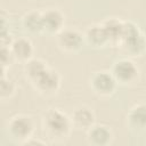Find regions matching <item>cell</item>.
<instances>
[{"instance_id":"cell-6","label":"cell","mask_w":146,"mask_h":146,"mask_svg":"<svg viewBox=\"0 0 146 146\" xmlns=\"http://www.w3.org/2000/svg\"><path fill=\"white\" fill-rule=\"evenodd\" d=\"M90 89L100 97H108L114 94L117 82L111 71H97L89 78Z\"/></svg>"},{"instance_id":"cell-17","label":"cell","mask_w":146,"mask_h":146,"mask_svg":"<svg viewBox=\"0 0 146 146\" xmlns=\"http://www.w3.org/2000/svg\"><path fill=\"white\" fill-rule=\"evenodd\" d=\"M17 90V86L15 83V81L7 76V74H1V79H0V99L2 102H6L8 99H10Z\"/></svg>"},{"instance_id":"cell-18","label":"cell","mask_w":146,"mask_h":146,"mask_svg":"<svg viewBox=\"0 0 146 146\" xmlns=\"http://www.w3.org/2000/svg\"><path fill=\"white\" fill-rule=\"evenodd\" d=\"M13 60H15L10 47L9 46H1L0 49V63H1V74H6L7 68L11 65Z\"/></svg>"},{"instance_id":"cell-1","label":"cell","mask_w":146,"mask_h":146,"mask_svg":"<svg viewBox=\"0 0 146 146\" xmlns=\"http://www.w3.org/2000/svg\"><path fill=\"white\" fill-rule=\"evenodd\" d=\"M42 131L52 141L67 139L73 129L71 117L59 108H48L41 117Z\"/></svg>"},{"instance_id":"cell-2","label":"cell","mask_w":146,"mask_h":146,"mask_svg":"<svg viewBox=\"0 0 146 146\" xmlns=\"http://www.w3.org/2000/svg\"><path fill=\"white\" fill-rule=\"evenodd\" d=\"M122 50L131 57H139L146 49V40L139 27L129 21H124L122 38L119 43Z\"/></svg>"},{"instance_id":"cell-15","label":"cell","mask_w":146,"mask_h":146,"mask_svg":"<svg viewBox=\"0 0 146 146\" xmlns=\"http://www.w3.org/2000/svg\"><path fill=\"white\" fill-rule=\"evenodd\" d=\"M123 24L124 21H121L116 17H110L102 22V25L107 33L110 43H114V44L120 43L123 32Z\"/></svg>"},{"instance_id":"cell-14","label":"cell","mask_w":146,"mask_h":146,"mask_svg":"<svg viewBox=\"0 0 146 146\" xmlns=\"http://www.w3.org/2000/svg\"><path fill=\"white\" fill-rule=\"evenodd\" d=\"M128 124L136 130L146 129V104L139 103L133 105L127 115Z\"/></svg>"},{"instance_id":"cell-5","label":"cell","mask_w":146,"mask_h":146,"mask_svg":"<svg viewBox=\"0 0 146 146\" xmlns=\"http://www.w3.org/2000/svg\"><path fill=\"white\" fill-rule=\"evenodd\" d=\"M60 75L59 73L50 67H47L40 75H38L31 84L33 88L43 96H51L55 95L60 88Z\"/></svg>"},{"instance_id":"cell-8","label":"cell","mask_w":146,"mask_h":146,"mask_svg":"<svg viewBox=\"0 0 146 146\" xmlns=\"http://www.w3.org/2000/svg\"><path fill=\"white\" fill-rule=\"evenodd\" d=\"M43 32L50 34H58L65 24L64 14L57 8H48L42 11Z\"/></svg>"},{"instance_id":"cell-10","label":"cell","mask_w":146,"mask_h":146,"mask_svg":"<svg viewBox=\"0 0 146 146\" xmlns=\"http://www.w3.org/2000/svg\"><path fill=\"white\" fill-rule=\"evenodd\" d=\"M10 50H11V54L15 60L21 62L23 64L27 62L29 59H31L34 54V48H33L31 40L24 36L14 38L10 44Z\"/></svg>"},{"instance_id":"cell-16","label":"cell","mask_w":146,"mask_h":146,"mask_svg":"<svg viewBox=\"0 0 146 146\" xmlns=\"http://www.w3.org/2000/svg\"><path fill=\"white\" fill-rule=\"evenodd\" d=\"M47 67H48V65H47V63L44 60H42L41 58L32 57L31 59H29L27 62L24 63V65H23V72H24L25 78L30 82H32Z\"/></svg>"},{"instance_id":"cell-3","label":"cell","mask_w":146,"mask_h":146,"mask_svg":"<svg viewBox=\"0 0 146 146\" xmlns=\"http://www.w3.org/2000/svg\"><path fill=\"white\" fill-rule=\"evenodd\" d=\"M34 130V121L27 114H16L11 116L7 122V131L9 136L22 144L33 137Z\"/></svg>"},{"instance_id":"cell-11","label":"cell","mask_w":146,"mask_h":146,"mask_svg":"<svg viewBox=\"0 0 146 146\" xmlns=\"http://www.w3.org/2000/svg\"><path fill=\"white\" fill-rule=\"evenodd\" d=\"M84 41L94 48H103L110 43L107 33L100 24H92L88 26L83 33Z\"/></svg>"},{"instance_id":"cell-7","label":"cell","mask_w":146,"mask_h":146,"mask_svg":"<svg viewBox=\"0 0 146 146\" xmlns=\"http://www.w3.org/2000/svg\"><path fill=\"white\" fill-rule=\"evenodd\" d=\"M84 42V36L75 29H63L57 34V44L65 52L78 51Z\"/></svg>"},{"instance_id":"cell-12","label":"cell","mask_w":146,"mask_h":146,"mask_svg":"<svg viewBox=\"0 0 146 146\" xmlns=\"http://www.w3.org/2000/svg\"><path fill=\"white\" fill-rule=\"evenodd\" d=\"M113 138L112 130L105 124H94L87 131V140L90 145L105 146L111 144Z\"/></svg>"},{"instance_id":"cell-19","label":"cell","mask_w":146,"mask_h":146,"mask_svg":"<svg viewBox=\"0 0 146 146\" xmlns=\"http://www.w3.org/2000/svg\"><path fill=\"white\" fill-rule=\"evenodd\" d=\"M47 143L43 141V140H40V139H35L34 137H31L30 139H27L23 145H46Z\"/></svg>"},{"instance_id":"cell-9","label":"cell","mask_w":146,"mask_h":146,"mask_svg":"<svg viewBox=\"0 0 146 146\" xmlns=\"http://www.w3.org/2000/svg\"><path fill=\"white\" fill-rule=\"evenodd\" d=\"M72 127L79 131H88L96 121L94 112L88 106H79L71 114Z\"/></svg>"},{"instance_id":"cell-4","label":"cell","mask_w":146,"mask_h":146,"mask_svg":"<svg viewBox=\"0 0 146 146\" xmlns=\"http://www.w3.org/2000/svg\"><path fill=\"white\" fill-rule=\"evenodd\" d=\"M111 73L117 84L121 86H131L139 79V68L135 62L129 58H122L114 62L111 67Z\"/></svg>"},{"instance_id":"cell-13","label":"cell","mask_w":146,"mask_h":146,"mask_svg":"<svg viewBox=\"0 0 146 146\" xmlns=\"http://www.w3.org/2000/svg\"><path fill=\"white\" fill-rule=\"evenodd\" d=\"M22 26L26 32L30 33H41L43 32V21L42 11L29 10L22 16Z\"/></svg>"}]
</instances>
